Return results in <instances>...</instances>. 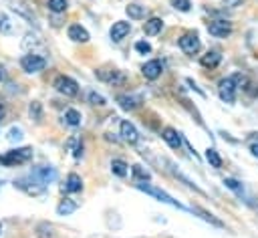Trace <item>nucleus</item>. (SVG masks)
I'll return each mask as SVG.
<instances>
[{
  "instance_id": "11",
  "label": "nucleus",
  "mask_w": 258,
  "mask_h": 238,
  "mask_svg": "<svg viewBox=\"0 0 258 238\" xmlns=\"http://www.w3.org/2000/svg\"><path fill=\"white\" fill-rule=\"evenodd\" d=\"M119 131H121V137H123V141H127V143H137L139 141V131L135 129V125L131 123V121H121V125H119Z\"/></svg>"
},
{
  "instance_id": "15",
  "label": "nucleus",
  "mask_w": 258,
  "mask_h": 238,
  "mask_svg": "<svg viewBox=\"0 0 258 238\" xmlns=\"http://www.w3.org/2000/svg\"><path fill=\"white\" fill-rule=\"evenodd\" d=\"M189 210H191L194 214H198V216H200L202 220L210 222L212 226H216V228H226V224H224V222H222L220 218H216V216H214L212 212H208V210H204V208H200V206H191Z\"/></svg>"
},
{
  "instance_id": "4",
  "label": "nucleus",
  "mask_w": 258,
  "mask_h": 238,
  "mask_svg": "<svg viewBox=\"0 0 258 238\" xmlns=\"http://www.w3.org/2000/svg\"><path fill=\"white\" fill-rule=\"evenodd\" d=\"M52 87H54L60 95H64V97H75V95L79 93V85H77V81L71 79V77H67V75H58V77L54 79Z\"/></svg>"
},
{
  "instance_id": "12",
  "label": "nucleus",
  "mask_w": 258,
  "mask_h": 238,
  "mask_svg": "<svg viewBox=\"0 0 258 238\" xmlns=\"http://www.w3.org/2000/svg\"><path fill=\"white\" fill-rule=\"evenodd\" d=\"M129 30H131V22H127V20H117V22H113V26H111V40H115V42H119V40H123L127 34H129Z\"/></svg>"
},
{
  "instance_id": "22",
  "label": "nucleus",
  "mask_w": 258,
  "mask_h": 238,
  "mask_svg": "<svg viewBox=\"0 0 258 238\" xmlns=\"http://www.w3.org/2000/svg\"><path fill=\"white\" fill-rule=\"evenodd\" d=\"M167 165H169V169H171V173H173V175H175V177H177L179 182H183V184H185L187 188H191L194 192H198V194H204V190H202V188H198V186H196V184H194V182H191L189 177H185V175H183V173H181L179 169H175V165H173L171 161H167Z\"/></svg>"
},
{
  "instance_id": "27",
  "label": "nucleus",
  "mask_w": 258,
  "mask_h": 238,
  "mask_svg": "<svg viewBox=\"0 0 258 238\" xmlns=\"http://www.w3.org/2000/svg\"><path fill=\"white\" fill-rule=\"evenodd\" d=\"M64 121H67L71 127H79L81 121H83V117H81V113H79L77 109H67V111H64Z\"/></svg>"
},
{
  "instance_id": "39",
  "label": "nucleus",
  "mask_w": 258,
  "mask_h": 238,
  "mask_svg": "<svg viewBox=\"0 0 258 238\" xmlns=\"http://www.w3.org/2000/svg\"><path fill=\"white\" fill-rule=\"evenodd\" d=\"M250 151H252L254 157H258V143H252V145H250Z\"/></svg>"
},
{
  "instance_id": "23",
  "label": "nucleus",
  "mask_w": 258,
  "mask_h": 238,
  "mask_svg": "<svg viewBox=\"0 0 258 238\" xmlns=\"http://www.w3.org/2000/svg\"><path fill=\"white\" fill-rule=\"evenodd\" d=\"M77 210V202H73L71 198H62L60 202H58V206H56V214L58 216H69V214H73Z\"/></svg>"
},
{
  "instance_id": "7",
  "label": "nucleus",
  "mask_w": 258,
  "mask_h": 238,
  "mask_svg": "<svg viewBox=\"0 0 258 238\" xmlns=\"http://www.w3.org/2000/svg\"><path fill=\"white\" fill-rule=\"evenodd\" d=\"M177 44H179V48H181L185 54H196V52L202 48L200 36H198L196 32H187V34H183V36L177 40Z\"/></svg>"
},
{
  "instance_id": "32",
  "label": "nucleus",
  "mask_w": 258,
  "mask_h": 238,
  "mask_svg": "<svg viewBox=\"0 0 258 238\" xmlns=\"http://www.w3.org/2000/svg\"><path fill=\"white\" fill-rule=\"evenodd\" d=\"M12 32V22L6 14L0 12V34H10Z\"/></svg>"
},
{
  "instance_id": "14",
  "label": "nucleus",
  "mask_w": 258,
  "mask_h": 238,
  "mask_svg": "<svg viewBox=\"0 0 258 238\" xmlns=\"http://www.w3.org/2000/svg\"><path fill=\"white\" fill-rule=\"evenodd\" d=\"M161 139L171 147V149H179L181 147V135L173 129V127H163V131H161Z\"/></svg>"
},
{
  "instance_id": "16",
  "label": "nucleus",
  "mask_w": 258,
  "mask_h": 238,
  "mask_svg": "<svg viewBox=\"0 0 258 238\" xmlns=\"http://www.w3.org/2000/svg\"><path fill=\"white\" fill-rule=\"evenodd\" d=\"M67 34H69V38L71 40H75V42H89V32L81 26V24H71L69 26V30H67Z\"/></svg>"
},
{
  "instance_id": "2",
  "label": "nucleus",
  "mask_w": 258,
  "mask_h": 238,
  "mask_svg": "<svg viewBox=\"0 0 258 238\" xmlns=\"http://www.w3.org/2000/svg\"><path fill=\"white\" fill-rule=\"evenodd\" d=\"M137 190H141V192L153 196L155 200H159V202H163V204H169V206H173V208H183V206H181L177 200H173L167 192H163V190H159V188H155V186H151V184H147V182L137 184Z\"/></svg>"
},
{
  "instance_id": "18",
  "label": "nucleus",
  "mask_w": 258,
  "mask_h": 238,
  "mask_svg": "<svg viewBox=\"0 0 258 238\" xmlns=\"http://www.w3.org/2000/svg\"><path fill=\"white\" fill-rule=\"evenodd\" d=\"M220 61H222V54H220L218 50H208V52L200 58V65L206 67V69H216V67L220 65Z\"/></svg>"
},
{
  "instance_id": "36",
  "label": "nucleus",
  "mask_w": 258,
  "mask_h": 238,
  "mask_svg": "<svg viewBox=\"0 0 258 238\" xmlns=\"http://www.w3.org/2000/svg\"><path fill=\"white\" fill-rule=\"evenodd\" d=\"M135 50L141 52V54H147V52H151V44L147 40H137L135 42Z\"/></svg>"
},
{
  "instance_id": "25",
  "label": "nucleus",
  "mask_w": 258,
  "mask_h": 238,
  "mask_svg": "<svg viewBox=\"0 0 258 238\" xmlns=\"http://www.w3.org/2000/svg\"><path fill=\"white\" fill-rule=\"evenodd\" d=\"M129 165H127V161H123V159H113L111 161V171L117 175V177H125L127 175V169Z\"/></svg>"
},
{
  "instance_id": "8",
  "label": "nucleus",
  "mask_w": 258,
  "mask_h": 238,
  "mask_svg": "<svg viewBox=\"0 0 258 238\" xmlns=\"http://www.w3.org/2000/svg\"><path fill=\"white\" fill-rule=\"evenodd\" d=\"M95 75H97L101 81L111 83V85H123V83H125V75H123L121 71H117V69H97Z\"/></svg>"
},
{
  "instance_id": "1",
  "label": "nucleus",
  "mask_w": 258,
  "mask_h": 238,
  "mask_svg": "<svg viewBox=\"0 0 258 238\" xmlns=\"http://www.w3.org/2000/svg\"><path fill=\"white\" fill-rule=\"evenodd\" d=\"M30 157H32V147H16V149H10L4 155H0V163L6 167H12V165L26 163Z\"/></svg>"
},
{
  "instance_id": "24",
  "label": "nucleus",
  "mask_w": 258,
  "mask_h": 238,
  "mask_svg": "<svg viewBox=\"0 0 258 238\" xmlns=\"http://www.w3.org/2000/svg\"><path fill=\"white\" fill-rule=\"evenodd\" d=\"M125 10H127V16L133 18V20L145 18V6H141V4H129Z\"/></svg>"
},
{
  "instance_id": "30",
  "label": "nucleus",
  "mask_w": 258,
  "mask_h": 238,
  "mask_svg": "<svg viewBox=\"0 0 258 238\" xmlns=\"http://www.w3.org/2000/svg\"><path fill=\"white\" fill-rule=\"evenodd\" d=\"M28 115H30V119H34V121H40V119H42V105H40L38 101H32V103L28 105Z\"/></svg>"
},
{
  "instance_id": "34",
  "label": "nucleus",
  "mask_w": 258,
  "mask_h": 238,
  "mask_svg": "<svg viewBox=\"0 0 258 238\" xmlns=\"http://www.w3.org/2000/svg\"><path fill=\"white\" fill-rule=\"evenodd\" d=\"M22 137H24V133H22V129H18V127H12L10 131H8V135H6V139L10 141V143H18V141H22Z\"/></svg>"
},
{
  "instance_id": "26",
  "label": "nucleus",
  "mask_w": 258,
  "mask_h": 238,
  "mask_svg": "<svg viewBox=\"0 0 258 238\" xmlns=\"http://www.w3.org/2000/svg\"><path fill=\"white\" fill-rule=\"evenodd\" d=\"M131 171H133V177H135V182H149L151 180V173L143 167V165H139V163H135L133 167H131Z\"/></svg>"
},
{
  "instance_id": "6",
  "label": "nucleus",
  "mask_w": 258,
  "mask_h": 238,
  "mask_svg": "<svg viewBox=\"0 0 258 238\" xmlns=\"http://www.w3.org/2000/svg\"><path fill=\"white\" fill-rule=\"evenodd\" d=\"M218 95L226 103H234L236 101V83H234L232 77H226V79H222L218 83Z\"/></svg>"
},
{
  "instance_id": "38",
  "label": "nucleus",
  "mask_w": 258,
  "mask_h": 238,
  "mask_svg": "<svg viewBox=\"0 0 258 238\" xmlns=\"http://www.w3.org/2000/svg\"><path fill=\"white\" fill-rule=\"evenodd\" d=\"M4 117H6V107H4V103L0 101V123L4 121Z\"/></svg>"
},
{
  "instance_id": "37",
  "label": "nucleus",
  "mask_w": 258,
  "mask_h": 238,
  "mask_svg": "<svg viewBox=\"0 0 258 238\" xmlns=\"http://www.w3.org/2000/svg\"><path fill=\"white\" fill-rule=\"evenodd\" d=\"M242 4H244V0H222V6L224 8H238Z\"/></svg>"
},
{
  "instance_id": "10",
  "label": "nucleus",
  "mask_w": 258,
  "mask_h": 238,
  "mask_svg": "<svg viewBox=\"0 0 258 238\" xmlns=\"http://www.w3.org/2000/svg\"><path fill=\"white\" fill-rule=\"evenodd\" d=\"M32 175H34V177H36L40 184H44V186H46V184L54 182L58 173H56V169H54L52 165H38V167L32 171Z\"/></svg>"
},
{
  "instance_id": "40",
  "label": "nucleus",
  "mask_w": 258,
  "mask_h": 238,
  "mask_svg": "<svg viewBox=\"0 0 258 238\" xmlns=\"http://www.w3.org/2000/svg\"><path fill=\"white\" fill-rule=\"evenodd\" d=\"M6 79V71H4V67H0V81H4Z\"/></svg>"
},
{
  "instance_id": "41",
  "label": "nucleus",
  "mask_w": 258,
  "mask_h": 238,
  "mask_svg": "<svg viewBox=\"0 0 258 238\" xmlns=\"http://www.w3.org/2000/svg\"><path fill=\"white\" fill-rule=\"evenodd\" d=\"M0 234H2V224H0Z\"/></svg>"
},
{
  "instance_id": "13",
  "label": "nucleus",
  "mask_w": 258,
  "mask_h": 238,
  "mask_svg": "<svg viewBox=\"0 0 258 238\" xmlns=\"http://www.w3.org/2000/svg\"><path fill=\"white\" fill-rule=\"evenodd\" d=\"M161 71H163V65H161V61H157V58L147 61V63L143 65V69H141L143 77L149 79V81H155V79L161 75Z\"/></svg>"
},
{
  "instance_id": "3",
  "label": "nucleus",
  "mask_w": 258,
  "mask_h": 238,
  "mask_svg": "<svg viewBox=\"0 0 258 238\" xmlns=\"http://www.w3.org/2000/svg\"><path fill=\"white\" fill-rule=\"evenodd\" d=\"M20 67H22L24 73L32 75V73H40V71H44L46 61H44L40 54H36V52H28V54H24V56L20 58Z\"/></svg>"
},
{
  "instance_id": "28",
  "label": "nucleus",
  "mask_w": 258,
  "mask_h": 238,
  "mask_svg": "<svg viewBox=\"0 0 258 238\" xmlns=\"http://www.w3.org/2000/svg\"><path fill=\"white\" fill-rule=\"evenodd\" d=\"M206 159H208V163L212 167H222V157L218 155V151L214 147H208L206 149Z\"/></svg>"
},
{
  "instance_id": "21",
  "label": "nucleus",
  "mask_w": 258,
  "mask_h": 238,
  "mask_svg": "<svg viewBox=\"0 0 258 238\" xmlns=\"http://www.w3.org/2000/svg\"><path fill=\"white\" fill-rule=\"evenodd\" d=\"M83 190V180L81 175L77 173H69L67 175V184H64V192H71V194H77Z\"/></svg>"
},
{
  "instance_id": "17",
  "label": "nucleus",
  "mask_w": 258,
  "mask_h": 238,
  "mask_svg": "<svg viewBox=\"0 0 258 238\" xmlns=\"http://www.w3.org/2000/svg\"><path fill=\"white\" fill-rule=\"evenodd\" d=\"M161 28H163V20H161V18H157V16H153V18L145 20V24H143V32H145L147 36H155V34H159V32H161Z\"/></svg>"
},
{
  "instance_id": "19",
  "label": "nucleus",
  "mask_w": 258,
  "mask_h": 238,
  "mask_svg": "<svg viewBox=\"0 0 258 238\" xmlns=\"http://www.w3.org/2000/svg\"><path fill=\"white\" fill-rule=\"evenodd\" d=\"M34 234H36V238H56L54 226L48 222H38L34 228Z\"/></svg>"
},
{
  "instance_id": "29",
  "label": "nucleus",
  "mask_w": 258,
  "mask_h": 238,
  "mask_svg": "<svg viewBox=\"0 0 258 238\" xmlns=\"http://www.w3.org/2000/svg\"><path fill=\"white\" fill-rule=\"evenodd\" d=\"M87 101H89L91 105H97V107L107 105V99H105L101 93H97V91H89V93H87Z\"/></svg>"
},
{
  "instance_id": "5",
  "label": "nucleus",
  "mask_w": 258,
  "mask_h": 238,
  "mask_svg": "<svg viewBox=\"0 0 258 238\" xmlns=\"http://www.w3.org/2000/svg\"><path fill=\"white\" fill-rule=\"evenodd\" d=\"M14 188H20L22 192L30 194V196H38L44 192V184H40L32 173L28 177H20V180H14Z\"/></svg>"
},
{
  "instance_id": "33",
  "label": "nucleus",
  "mask_w": 258,
  "mask_h": 238,
  "mask_svg": "<svg viewBox=\"0 0 258 238\" xmlns=\"http://www.w3.org/2000/svg\"><path fill=\"white\" fill-rule=\"evenodd\" d=\"M224 184H226V188H228V190H232V192H236V194H242V192H244L242 184H240L238 180H234V177H226V180H224Z\"/></svg>"
},
{
  "instance_id": "20",
  "label": "nucleus",
  "mask_w": 258,
  "mask_h": 238,
  "mask_svg": "<svg viewBox=\"0 0 258 238\" xmlns=\"http://www.w3.org/2000/svg\"><path fill=\"white\" fill-rule=\"evenodd\" d=\"M117 103H119L125 111H133V109L139 107L141 99H139V97H133V95H119V97H117Z\"/></svg>"
},
{
  "instance_id": "31",
  "label": "nucleus",
  "mask_w": 258,
  "mask_h": 238,
  "mask_svg": "<svg viewBox=\"0 0 258 238\" xmlns=\"http://www.w3.org/2000/svg\"><path fill=\"white\" fill-rule=\"evenodd\" d=\"M67 0H48V10L50 12H56V14H60V12H64L67 10Z\"/></svg>"
},
{
  "instance_id": "35",
  "label": "nucleus",
  "mask_w": 258,
  "mask_h": 238,
  "mask_svg": "<svg viewBox=\"0 0 258 238\" xmlns=\"http://www.w3.org/2000/svg\"><path fill=\"white\" fill-rule=\"evenodd\" d=\"M169 2H171L173 8H177V10H181V12H187V10L191 8V2H189V0H169Z\"/></svg>"
},
{
  "instance_id": "9",
  "label": "nucleus",
  "mask_w": 258,
  "mask_h": 238,
  "mask_svg": "<svg viewBox=\"0 0 258 238\" xmlns=\"http://www.w3.org/2000/svg\"><path fill=\"white\" fill-rule=\"evenodd\" d=\"M208 32L216 38H226L232 34V24L228 20H212L208 24Z\"/></svg>"
}]
</instances>
